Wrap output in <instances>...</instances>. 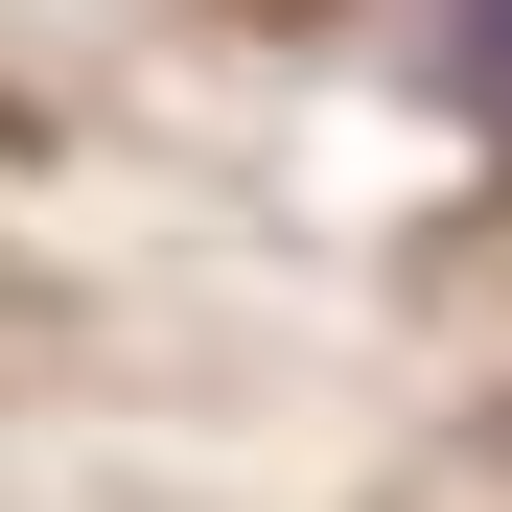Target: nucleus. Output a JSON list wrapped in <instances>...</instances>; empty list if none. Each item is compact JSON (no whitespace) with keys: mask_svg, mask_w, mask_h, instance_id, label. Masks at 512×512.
I'll list each match as a JSON object with an SVG mask.
<instances>
[{"mask_svg":"<svg viewBox=\"0 0 512 512\" xmlns=\"http://www.w3.org/2000/svg\"><path fill=\"white\" fill-rule=\"evenodd\" d=\"M443 70H466V94L512 117V0H466V47H443Z\"/></svg>","mask_w":512,"mask_h":512,"instance_id":"f257e3e1","label":"nucleus"}]
</instances>
